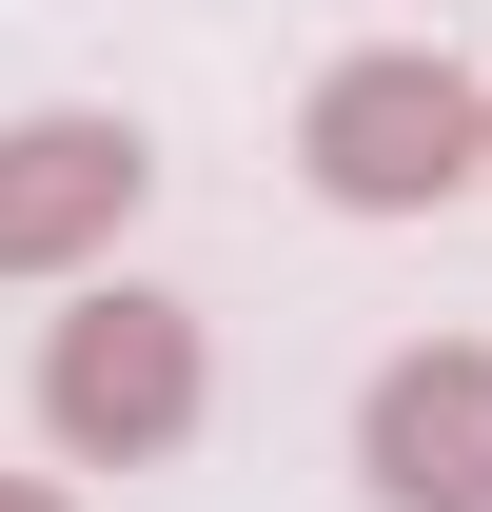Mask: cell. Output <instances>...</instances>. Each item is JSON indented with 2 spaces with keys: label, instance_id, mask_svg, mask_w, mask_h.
<instances>
[{
  "label": "cell",
  "instance_id": "cell-1",
  "mask_svg": "<svg viewBox=\"0 0 492 512\" xmlns=\"http://www.w3.org/2000/svg\"><path fill=\"white\" fill-rule=\"evenodd\" d=\"M296 178L335 197V217H433V197L492 178V79H453L433 40H374V60H335L296 99Z\"/></svg>",
  "mask_w": 492,
  "mask_h": 512
},
{
  "label": "cell",
  "instance_id": "cell-3",
  "mask_svg": "<svg viewBox=\"0 0 492 512\" xmlns=\"http://www.w3.org/2000/svg\"><path fill=\"white\" fill-rule=\"evenodd\" d=\"M138 197H158V138L60 99V119H0V276H79V256L138 237Z\"/></svg>",
  "mask_w": 492,
  "mask_h": 512
},
{
  "label": "cell",
  "instance_id": "cell-5",
  "mask_svg": "<svg viewBox=\"0 0 492 512\" xmlns=\"http://www.w3.org/2000/svg\"><path fill=\"white\" fill-rule=\"evenodd\" d=\"M0 512H79V493H60V473H0Z\"/></svg>",
  "mask_w": 492,
  "mask_h": 512
},
{
  "label": "cell",
  "instance_id": "cell-4",
  "mask_svg": "<svg viewBox=\"0 0 492 512\" xmlns=\"http://www.w3.org/2000/svg\"><path fill=\"white\" fill-rule=\"evenodd\" d=\"M355 473L374 512H492V335H414L355 394Z\"/></svg>",
  "mask_w": 492,
  "mask_h": 512
},
{
  "label": "cell",
  "instance_id": "cell-2",
  "mask_svg": "<svg viewBox=\"0 0 492 512\" xmlns=\"http://www.w3.org/2000/svg\"><path fill=\"white\" fill-rule=\"evenodd\" d=\"M197 414H217V355H197V316H178V296L99 276V296L40 335V434H60L79 473H158Z\"/></svg>",
  "mask_w": 492,
  "mask_h": 512
}]
</instances>
